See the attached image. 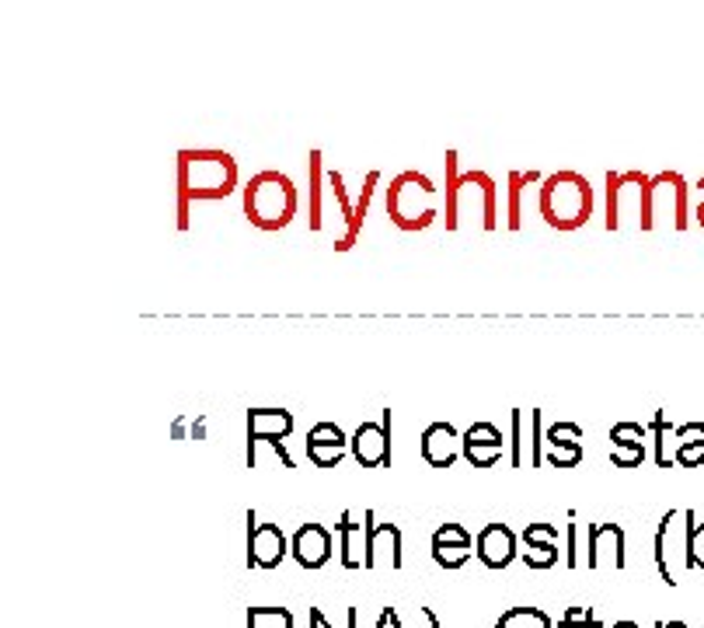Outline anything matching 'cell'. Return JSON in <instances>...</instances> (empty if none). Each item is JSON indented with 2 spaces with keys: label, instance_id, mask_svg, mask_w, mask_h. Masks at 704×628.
I'll return each mask as SVG.
<instances>
[{
  "label": "cell",
  "instance_id": "6da1fadb",
  "mask_svg": "<svg viewBox=\"0 0 704 628\" xmlns=\"http://www.w3.org/2000/svg\"><path fill=\"white\" fill-rule=\"evenodd\" d=\"M241 185L238 161L217 147L178 150V231H188V209L203 199H227Z\"/></svg>",
  "mask_w": 704,
  "mask_h": 628
},
{
  "label": "cell",
  "instance_id": "7a4b0ae2",
  "mask_svg": "<svg viewBox=\"0 0 704 628\" xmlns=\"http://www.w3.org/2000/svg\"><path fill=\"white\" fill-rule=\"evenodd\" d=\"M496 179L488 171H461L457 150H447L443 182V227L447 231H496Z\"/></svg>",
  "mask_w": 704,
  "mask_h": 628
},
{
  "label": "cell",
  "instance_id": "3957f363",
  "mask_svg": "<svg viewBox=\"0 0 704 628\" xmlns=\"http://www.w3.org/2000/svg\"><path fill=\"white\" fill-rule=\"evenodd\" d=\"M300 209V193L297 182L282 171H258L241 189V214L249 217L258 231H282L297 220Z\"/></svg>",
  "mask_w": 704,
  "mask_h": 628
},
{
  "label": "cell",
  "instance_id": "277c9868",
  "mask_svg": "<svg viewBox=\"0 0 704 628\" xmlns=\"http://www.w3.org/2000/svg\"><path fill=\"white\" fill-rule=\"evenodd\" d=\"M384 209L391 224L397 231H408L418 235L426 227L436 224V217H443V196L436 182L423 171H402L388 182V193H384Z\"/></svg>",
  "mask_w": 704,
  "mask_h": 628
},
{
  "label": "cell",
  "instance_id": "5b68a950",
  "mask_svg": "<svg viewBox=\"0 0 704 628\" xmlns=\"http://www.w3.org/2000/svg\"><path fill=\"white\" fill-rule=\"evenodd\" d=\"M593 185L579 171H555L541 182V217L555 231H579L593 217Z\"/></svg>",
  "mask_w": 704,
  "mask_h": 628
},
{
  "label": "cell",
  "instance_id": "8992f818",
  "mask_svg": "<svg viewBox=\"0 0 704 628\" xmlns=\"http://www.w3.org/2000/svg\"><path fill=\"white\" fill-rule=\"evenodd\" d=\"M653 179L642 171H611L603 189V227L621 231L624 224H635L638 231H653V209H649Z\"/></svg>",
  "mask_w": 704,
  "mask_h": 628
},
{
  "label": "cell",
  "instance_id": "52a82bcc",
  "mask_svg": "<svg viewBox=\"0 0 704 628\" xmlns=\"http://www.w3.org/2000/svg\"><path fill=\"white\" fill-rule=\"evenodd\" d=\"M694 510H666L656 530V566L666 586H677L694 569L691 538H694Z\"/></svg>",
  "mask_w": 704,
  "mask_h": 628
},
{
  "label": "cell",
  "instance_id": "ba28073f",
  "mask_svg": "<svg viewBox=\"0 0 704 628\" xmlns=\"http://www.w3.org/2000/svg\"><path fill=\"white\" fill-rule=\"evenodd\" d=\"M293 412L287 409H249V468H258L262 447H269L282 468H297L287 444H282L293 433Z\"/></svg>",
  "mask_w": 704,
  "mask_h": 628
},
{
  "label": "cell",
  "instance_id": "9c48e42d",
  "mask_svg": "<svg viewBox=\"0 0 704 628\" xmlns=\"http://www.w3.org/2000/svg\"><path fill=\"white\" fill-rule=\"evenodd\" d=\"M688 179L680 171H659L653 175V193H649V209H653V231H688Z\"/></svg>",
  "mask_w": 704,
  "mask_h": 628
},
{
  "label": "cell",
  "instance_id": "30bf717a",
  "mask_svg": "<svg viewBox=\"0 0 704 628\" xmlns=\"http://www.w3.org/2000/svg\"><path fill=\"white\" fill-rule=\"evenodd\" d=\"M391 409H384L380 412V423H359L356 426V433H353V444H349V450H353V461L359 465V468H391V447H394V441H391Z\"/></svg>",
  "mask_w": 704,
  "mask_h": 628
},
{
  "label": "cell",
  "instance_id": "8fae6325",
  "mask_svg": "<svg viewBox=\"0 0 704 628\" xmlns=\"http://www.w3.org/2000/svg\"><path fill=\"white\" fill-rule=\"evenodd\" d=\"M506 433L496 426V423H474L464 430L461 436V454H464V461L471 468H496L503 461V454H506Z\"/></svg>",
  "mask_w": 704,
  "mask_h": 628
},
{
  "label": "cell",
  "instance_id": "7c38bea8",
  "mask_svg": "<svg viewBox=\"0 0 704 628\" xmlns=\"http://www.w3.org/2000/svg\"><path fill=\"white\" fill-rule=\"evenodd\" d=\"M367 569H402L405 556H402V527L397 524H377V513L367 510Z\"/></svg>",
  "mask_w": 704,
  "mask_h": 628
},
{
  "label": "cell",
  "instance_id": "4fadbf2b",
  "mask_svg": "<svg viewBox=\"0 0 704 628\" xmlns=\"http://www.w3.org/2000/svg\"><path fill=\"white\" fill-rule=\"evenodd\" d=\"M474 556L485 569L499 573V569L512 566V559L520 556V535L506 524H485L474 538Z\"/></svg>",
  "mask_w": 704,
  "mask_h": 628
},
{
  "label": "cell",
  "instance_id": "5bb4252c",
  "mask_svg": "<svg viewBox=\"0 0 704 628\" xmlns=\"http://www.w3.org/2000/svg\"><path fill=\"white\" fill-rule=\"evenodd\" d=\"M249 517V569H279L287 559V538L276 524H258L255 510L244 513Z\"/></svg>",
  "mask_w": 704,
  "mask_h": 628
},
{
  "label": "cell",
  "instance_id": "9a60e30c",
  "mask_svg": "<svg viewBox=\"0 0 704 628\" xmlns=\"http://www.w3.org/2000/svg\"><path fill=\"white\" fill-rule=\"evenodd\" d=\"M624 527L621 524H589L586 569H624Z\"/></svg>",
  "mask_w": 704,
  "mask_h": 628
},
{
  "label": "cell",
  "instance_id": "2e32d148",
  "mask_svg": "<svg viewBox=\"0 0 704 628\" xmlns=\"http://www.w3.org/2000/svg\"><path fill=\"white\" fill-rule=\"evenodd\" d=\"M290 556L300 569H325L335 556V538L325 524H300L290 541Z\"/></svg>",
  "mask_w": 704,
  "mask_h": 628
},
{
  "label": "cell",
  "instance_id": "e0dca14e",
  "mask_svg": "<svg viewBox=\"0 0 704 628\" xmlns=\"http://www.w3.org/2000/svg\"><path fill=\"white\" fill-rule=\"evenodd\" d=\"M582 426L579 423H568V419H562V423H551L547 433H544V461L551 468H576L582 461Z\"/></svg>",
  "mask_w": 704,
  "mask_h": 628
},
{
  "label": "cell",
  "instance_id": "ac0fdd59",
  "mask_svg": "<svg viewBox=\"0 0 704 628\" xmlns=\"http://www.w3.org/2000/svg\"><path fill=\"white\" fill-rule=\"evenodd\" d=\"M474 556V538L464 524H440L432 535V562L440 569H461Z\"/></svg>",
  "mask_w": 704,
  "mask_h": 628
},
{
  "label": "cell",
  "instance_id": "d6986e66",
  "mask_svg": "<svg viewBox=\"0 0 704 628\" xmlns=\"http://www.w3.org/2000/svg\"><path fill=\"white\" fill-rule=\"evenodd\" d=\"M418 444H423V458L429 468H450L461 458V433L450 423H429Z\"/></svg>",
  "mask_w": 704,
  "mask_h": 628
},
{
  "label": "cell",
  "instance_id": "ffe728a7",
  "mask_svg": "<svg viewBox=\"0 0 704 628\" xmlns=\"http://www.w3.org/2000/svg\"><path fill=\"white\" fill-rule=\"evenodd\" d=\"M367 517L363 524L353 521L349 510H342L338 517V559H342V569H367Z\"/></svg>",
  "mask_w": 704,
  "mask_h": 628
},
{
  "label": "cell",
  "instance_id": "44dd1931",
  "mask_svg": "<svg viewBox=\"0 0 704 628\" xmlns=\"http://www.w3.org/2000/svg\"><path fill=\"white\" fill-rule=\"evenodd\" d=\"M611 461L618 468H638L645 461V426L638 423H614L611 426Z\"/></svg>",
  "mask_w": 704,
  "mask_h": 628
},
{
  "label": "cell",
  "instance_id": "7402d4cb",
  "mask_svg": "<svg viewBox=\"0 0 704 628\" xmlns=\"http://www.w3.org/2000/svg\"><path fill=\"white\" fill-rule=\"evenodd\" d=\"M328 185H332V196H335V203H338V214H342V235L335 238V252H353V244L359 241L356 203L349 199L346 179H342L338 171H328Z\"/></svg>",
  "mask_w": 704,
  "mask_h": 628
},
{
  "label": "cell",
  "instance_id": "603a6c76",
  "mask_svg": "<svg viewBox=\"0 0 704 628\" xmlns=\"http://www.w3.org/2000/svg\"><path fill=\"white\" fill-rule=\"evenodd\" d=\"M666 436L677 444V465L680 468H704V423L673 426Z\"/></svg>",
  "mask_w": 704,
  "mask_h": 628
},
{
  "label": "cell",
  "instance_id": "cb8c5ba5",
  "mask_svg": "<svg viewBox=\"0 0 704 628\" xmlns=\"http://www.w3.org/2000/svg\"><path fill=\"white\" fill-rule=\"evenodd\" d=\"M325 182H328V171H325V155L321 150H311V231H325Z\"/></svg>",
  "mask_w": 704,
  "mask_h": 628
},
{
  "label": "cell",
  "instance_id": "d4e9b609",
  "mask_svg": "<svg viewBox=\"0 0 704 628\" xmlns=\"http://www.w3.org/2000/svg\"><path fill=\"white\" fill-rule=\"evenodd\" d=\"M541 182H544L541 171H509V231L523 227V189Z\"/></svg>",
  "mask_w": 704,
  "mask_h": 628
},
{
  "label": "cell",
  "instance_id": "484cf974",
  "mask_svg": "<svg viewBox=\"0 0 704 628\" xmlns=\"http://www.w3.org/2000/svg\"><path fill=\"white\" fill-rule=\"evenodd\" d=\"M520 545H523L520 559L527 569H534V573H544V569H555L562 562L558 541H520Z\"/></svg>",
  "mask_w": 704,
  "mask_h": 628
},
{
  "label": "cell",
  "instance_id": "4316f807",
  "mask_svg": "<svg viewBox=\"0 0 704 628\" xmlns=\"http://www.w3.org/2000/svg\"><path fill=\"white\" fill-rule=\"evenodd\" d=\"M496 628H558V625L541 607H509L506 615H499Z\"/></svg>",
  "mask_w": 704,
  "mask_h": 628
},
{
  "label": "cell",
  "instance_id": "83f0119b",
  "mask_svg": "<svg viewBox=\"0 0 704 628\" xmlns=\"http://www.w3.org/2000/svg\"><path fill=\"white\" fill-rule=\"evenodd\" d=\"M297 618L287 607H249V628H293Z\"/></svg>",
  "mask_w": 704,
  "mask_h": 628
},
{
  "label": "cell",
  "instance_id": "f1b7e54d",
  "mask_svg": "<svg viewBox=\"0 0 704 628\" xmlns=\"http://www.w3.org/2000/svg\"><path fill=\"white\" fill-rule=\"evenodd\" d=\"M308 444L311 447H349V436L335 423H314L308 430Z\"/></svg>",
  "mask_w": 704,
  "mask_h": 628
},
{
  "label": "cell",
  "instance_id": "f546056e",
  "mask_svg": "<svg viewBox=\"0 0 704 628\" xmlns=\"http://www.w3.org/2000/svg\"><path fill=\"white\" fill-rule=\"evenodd\" d=\"M530 468H544V412H530Z\"/></svg>",
  "mask_w": 704,
  "mask_h": 628
},
{
  "label": "cell",
  "instance_id": "4dcf8cb0",
  "mask_svg": "<svg viewBox=\"0 0 704 628\" xmlns=\"http://www.w3.org/2000/svg\"><path fill=\"white\" fill-rule=\"evenodd\" d=\"M653 436H656V468H670V458H666V433L673 430V423L666 419L662 412L653 415V423H649Z\"/></svg>",
  "mask_w": 704,
  "mask_h": 628
},
{
  "label": "cell",
  "instance_id": "1f68e13d",
  "mask_svg": "<svg viewBox=\"0 0 704 628\" xmlns=\"http://www.w3.org/2000/svg\"><path fill=\"white\" fill-rule=\"evenodd\" d=\"M346 454H349V447H311L308 444V458L314 468H335Z\"/></svg>",
  "mask_w": 704,
  "mask_h": 628
},
{
  "label": "cell",
  "instance_id": "d6a6232c",
  "mask_svg": "<svg viewBox=\"0 0 704 628\" xmlns=\"http://www.w3.org/2000/svg\"><path fill=\"white\" fill-rule=\"evenodd\" d=\"M509 423H512V430H509V465L512 468H523V450H520V409H509Z\"/></svg>",
  "mask_w": 704,
  "mask_h": 628
},
{
  "label": "cell",
  "instance_id": "836d02e7",
  "mask_svg": "<svg viewBox=\"0 0 704 628\" xmlns=\"http://www.w3.org/2000/svg\"><path fill=\"white\" fill-rule=\"evenodd\" d=\"M593 607H565V618L558 621V628H589L593 625Z\"/></svg>",
  "mask_w": 704,
  "mask_h": 628
},
{
  "label": "cell",
  "instance_id": "e575fe53",
  "mask_svg": "<svg viewBox=\"0 0 704 628\" xmlns=\"http://www.w3.org/2000/svg\"><path fill=\"white\" fill-rule=\"evenodd\" d=\"M520 541H558V527L555 524H527L520 530Z\"/></svg>",
  "mask_w": 704,
  "mask_h": 628
},
{
  "label": "cell",
  "instance_id": "d590c367",
  "mask_svg": "<svg viewBox=\"0 0 704 628\" xmlns=\"http://www.w3.org/2000/svg\"><path fill=\"white\" fill-rule=\"evenodd\" d=\"M691 556H694V569H704V524L694 527V538H691Z\"/></svg>",
  "mask_w": 704,
  "mask_h": 628
},
{
  "label": "cell",
  "instance_id": "8d00e7d4",
  "mask_svg": "<svg viewBox=\"0 0 704 628\" xmlns=\"http://www.w3.org/2000/svg\"><path fill=\"white\" fill-rule=\"evenodd\" d=\"M565 566L576 569V524H568V556H565Z\"/></svg>",
  "mask_w": 704,
  "mask_h": 628
},
{
  "label": "cell",
  "instance_id": "74e56055",
  "mask_svg": "<svg viewBox=\"0 0 704 628\" xmlns=\"http://www.w3.org/2000/svg\"><path fill=\"white\" fill-rule=\"evenodd\" d=\"M377 628H402V625H397V612H394V607H384V612H380Z\"/></svg>",
  "mask_w": 704,
  "mask_h": 628
},
{
  "label": "cell",
  "instance_id": "f35d334b",
  "mask_svg": "<svg viewBox=\"0 0 704 628\" xmlns=\"http://www.w3.org/2000/svg\"><path fill=\"white\" fill-rule=\"evenodd\" d=\"M311 628H332V621L325 618L321 607H311Z\"/></svg>",
  "mask_w": 704,
  "mask_h": 628
},
{
  "label": "cell",
  "instance_id": "ab89813d",
  "mask_svg": "<svg viewBox=\"0 0 704 628\" xmlns=\"http://www.w3.org/2000/svg\"><path fill=\"white\" fill-rule=\"evenodd\" d=\"M423 618L429 621V628H443V625H440V618H436L432 607H423Z\"/></svg>",
  "mask_w": 704,
  "mask_h": 628
},
{
  "label": "cell",
  "instance_id": "60d3db41",
  "mask_svg": "<svg viewBox=\"0 0 704 628\" xmlns=\"http://www.w3.org/2000/svg\"><path fill=\"white\" fill-rule=\"evenodd\" d=\"M656 628H691L688 621H656Z\"/></svg>",
  "mask_w": 704,
  "mask_h": 628
},
{
  "label": "cell",
  "instance_id": "b9f144b4",
  "mask_svg": "<svg viewBox=\"0 0 704 628\" xmlns=\"http://www.w3.org/2000/svg\"><path fill=\"white\" fill-rule=\"evenodd\" d=\"M694 217H697V224L704 227V199H701V203L694 206Z\"/></svg>",
  "mask_w": 704,
  "mask_h": 628
},
{
  "label": "cell",
  "instance_id": "7bdbcfd3",
  "mask_svg": "<svg viewBox=\"0 0 704 628\" xmlns=\"http://www.w3.org/2000/svg\"><path fill=\"white\" fill-rule=\"evenodd\" d=\"M611 628H642V625H638V621H627V618H624V621H614Z\"/></svg>",
  "mask_w": 704,
  "mask_h": 628
},
{
  "label": "cell",
  "instance_id": "ee69618b",
  "mask_svg": "<svg viewBox=\"0 0 704 628\" xmlns=\"http://www.w3.org/2000/svg\"><path fill=\"white\" fill-rule=\"evenodd\" d=\"M697 189H704V179H701V182H697Z\"/></svg>",
  "mask_w": 704,
  "mask_h": 628
}]
</instances>
